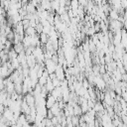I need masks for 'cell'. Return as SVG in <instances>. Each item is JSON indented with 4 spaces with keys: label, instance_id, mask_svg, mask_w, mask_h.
I'll list each match as a JSON object with an SVG mask.
<instances>
[{
    "label": "cell",
    "instance_id": "1",
    "mask_svg": "<svg viewBox=\"0 0 127 127\" xmlns=\"http://www.w3.org/2000/svg\"><path fill=\"white\" fill-rule=\"evenodd\" d=\"M93 83L95 84L96 87H98L100 90H102L104 87H105V82L102 78V75L101 74H97V75H94V78H93Z\"/></svg>",
    "mask_w": 127,
    "mask_h": 127
},
{
    "label": "cell",
    "instance_id": "2",
    "mask_svg": "<svg viewBox=\"0 0 127 127\" xmlns=\"http://www.w3.org/2000/svg\"><path fill=\"white\" fill-rule=\"evenodd\" d=\"M46 63V66H45V69L48 71L49 74L51 73H55V70H56V66L58 64H55L52 60H46L45 61Z\"/></svg>",
    "mask_w": 127,
    "mask_h": 127
},
{
    "label": "cell",
    "instance_id": "3",
    "mask_svg": "<svg viewBox=\"0 0 127 127\" xmlns=\"http://www.w3.org/2000/svg\"><path fill=\"white\" fill-rule=\"evenodd\" d=\"M56 102H57V100L51 94H48L47 97H46V104H45V106H46L47 109H50Z\"/></svg>",
    "mask_w": 127,
    "mask_h": 127
},
{
    "label": "cell",
    "instance_id": "4",
    "mask_svg": "<svg viewBox=\"0 0 127 127\" xmlns=\"http://www.w3.org/2000/svg\"><path fill=\"white\" fill-rule=\"evenodd\" d=\"M13 50H14V51H15V53L18 55V54H20L21 52H23V51H24V46H23V44H22V43L15 44V45L13 46Z\"/></svg>",
    "mask_w": 127,
    "mask_h": 127
},
{
    "label": "cell",
    "instance_id": "5",
    "mask_svg": "<svg viewBox=\"0 0 127 127\" xmlns=\"http://www.w3.org/2000/svg\"><path fill=\"white\" fill-rule=\"evenodd\" d=\"M108 14H109V18H110V20H117L118 17H119L118 12H117L116 10H114V9H111V10L108 12Z\"/></svg>",
    "mask_w": 127,
    "mask_h": 127
},
{
    "label": "cell",
    "instance_id": "6",
    "mask_svg": "<svg viewBox=\"0 0 127 127\" xmlns=\"http://www.w3.org/2000/svg\"><path fill=\"white\" fill-rule=\"evenodd\" d=\"M39 38H40V43H42L43 45H46V43L48 42V36L46 35V34H44V33H41L40 35H39Z\"/></svg>",
    "mask_w": 127,
    "mask_h": 127
},
{
    "label": "cell",
    "instance_id": "7",
    "mask_svg": "<svg viewBox=\"0 0 127 127\" xmlns=\"http://www.w3.org/2000/svg\"><path fill=\"white\" fill-rule=\"evenodd\" d=\"M25 32H26V35L27 36H33V35H35V34H37L36 33V30H35V28H33V27H28L26 30H25Z\"/></svg>",
    "mask_w": 127,
    "mask_h": 127
},
{
    "label": "cell",
    "instance_id": "8",
    "mask_svg": "<svg viewBox=\"0 0 127 127\" xmlns=\"http://www.w3.org/2000/svg\"><path fill=\"white\" fill-rule=\"evenodd\" d=\"M4 89V79L0 77V91Z\"/></svg>",
    "mask_w": 127,
    "mask_h": 127
},
{
    "label": "cell",
    "instance_id": "9",
    "mask_svg": "<svg viewBox=\"0 0 127 127\" xmlns=\"http://www.w3.org/2000/svg\"><path fill=\"white\" fill-rule=\"evenodd\" d=\"M4 109H5V107H4V105L0 103V114H2V113H3V111H4Z\"/></svg>",
    "mask_w": 127,
    "mask_h": 127
}]
</instances>
